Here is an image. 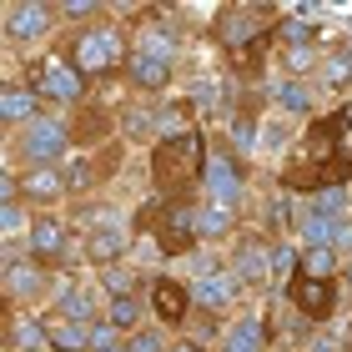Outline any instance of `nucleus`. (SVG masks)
<instances>
[{
    "instance_id": "obj_1",
    "label": "nucleus",
    "mask_w": 352,
    "mask_h": 352,
    "mask_svg": "<svg viewBox=\"0 0 352 352\" xmlns=\"http://www.w3.org/2000/svg\"><path fill=\"white\" fill-rule=\"evenodd\" d=\"M176 10L162 6H141L131 10V60H126L121 81L146 101H166L182 71V30L171 25Z\"/></svg>"
},
{
    "instance_id": "obj_2",
    "label": "nucleus",
    "mask_w": 352,
    "mask_h": 352,
    "mask_svg": "<svg viewBox=\"0 0 352 352\" xmlns=\"http://www.w3.org/2000/svg\"><path fill=\"white\" fill-rule=\"evenodd\" d=\"M212 131L197 126L186 136H171V141H156L146 151V182H151V197H166V201H201V176L206 162H212Z\"/></svg>"
},
{
    "instance_id": "obj_3",
    "label": "nucleus",
    "mask_w": 352,
    "mask_h": 352,
    "mask_svg": "<svg viewBox=\"0 0 352 352\" xmlns=\"http://www.w3.org/2000/svg\"><path fill=\"white\" fill-rule=\"evenodd\" d=\"M56 45H60V56H66L91 86L121 81V76H126V60H131V21H116V10H111L106 21H96V25L60 30Z\"/></svg>"
},
{
    "instance_id": "obj_4",
    "label": "nucleus",
    "mask_w": 352,
    "mask_h": 352,
    "mask_svg": "<svg viewBox=\"0 0 352 352\" xmlns=\"http://www.w3.org/2000/svg\"><path fill=\"white\" fill-rule=\"evenodd\" d=\"M76 156L71 146V116H60V111H45V116H36L25 126V131L6 136V166H66Z\"/></svg>"
},
{
    "instance_id": "obj_5",
    "label": "nucleus",
    "mask_w": 352,
    "mask_h": 352,
    "mask_svg": "<svg viewBox=\"0 0 352 352\" xmlns=\"http://www.w3.org/2000/svg\"><path fill=\"white\" fill-rule=\"evenodd\" d=\"M0 36H6V51L21 56H45L60 41V10L56 0H6L0 6Z\"/></svg>"
},
{
    "instance_id": "obj_6",
    "label": "nucleus",
    "mask_w": 352,
    "mask_h": 352,
    "mask_svg": "<svg viewBox=\"0 0 352 352\" xmlns=\"http://www.w3.org/2000/svg\"><path fill=\"white\" fill-rule=\"evenodd\" d=\"M277 25H282V10L277 6L227 0V6H217V15H212V41L236 60V56H247V51H257L262 41H272V36H277Z\"/></svg>"
},
{
    "instance_id": "obj_7",
    "label": "nucleus",
    "mask_w": 352,
    "mask_h": 352,
    "mask_svg": "<svg viewBox=\"0 0 352 352\" xmlns=\"http://www.w3.org/2000/svg\"><path fill=\"white\" fill-rule=\"evenodd\" d=\"M21 76L41 91L45 111H60V116H71L76 106H86V101H91V81L71 66L66 56H60V45H51V51L36 56V60H25V71H21Z\"/></svg>"
},
{
    "instance_id": "obj_8",
    "label": "nucleus",
    "mask_w": 352,
    "mask_h": 352,
    "mask_svg": "<svg viewBox=\"0 0 352 352\" xmlns=\"http://www.w3.org/2000/svg\"><path fill=\"white\" fill-rule=\"evenodd\" d=\"M56 267L36 262L30 252H6V267H0V297H6V312H45L56 297Z\"/></svg>"
},
{
    "instance_id": "obj_9",
    "label": "nucleus",
    "mask_w": 352,
    "mask_h": 352,
    "mask_svg": "<svg viewBox=\"0 0 352 352\" xmlns=\"http://www.w3.org/2000/svg\"><path fill=\"white\" fill-rule=\"evenodd\" d=\"M201 201L236 206V212L252 206V166L227 141H212V162H206V176H201Z\"/></svg>"
},
{
    "instance_id": "obj_10",
    "label": "nucleus",
    "mask_w": 352,
    "mask_h": 352,
    "mask_svg": "<svg viewBox=\"0 0 352 352\" xmlns=\"http://www.w3.org/2000/svg\"><path fill=\"white\" fill-rule=\"evenodd\" d=\"M126 141H111V146L101 151H76L66 166V186H71V201H91V197H101V191L116 182V176L126 171Z\"/></svg>"
},
{
    "instance_id": "obj_11",
    "label": "nucleus",
    "mask_w": 352,
    "mask_h": 352,
    "mask_svg": "<svg viewBox=\"0 0 352 352\" xmlns=\"http://www.w3.org/2000/svg\"><path fill=\"white\" fill-rule=\"evenodd\" d=\"M227 267L236 272V282H242L252 297L267 302L272 292H277V282H272V236L262 227H252V221H247V232L227 247Z\"/></svg>"
},
{
    "instance_id": "obj_12",
    "label": "nucleus",
    "mask_w": 352,
    "mask_h": 352,
    "mask_svg": "<svg viewBox=\"0 0 352 352\" xmlns=\"http://www.w3.org/2000/svg\"><path fill=\"white\" fill-rule=\"evenodd\" d=\"M322 51H327V45H317V25L312 21H302V15H282V25H277V71L282 76L312 81Z\"/></svg>"
},
{
    "instance_id": "obj_13",
    "label": "nucleus",
    "mask_w": 352,
    "mask_h": 352,
    "mask_svg": "<svg viewBox=\"0 0 352 352\" xmlns=\"http://www.w3.org/2000/svg\"><path fill=\"white\" fill-rule=\"evenodd\" d=\"M21 252H30L36 262L56 267V272H66L71 252H81V242H76V227H71V212H36V221H30V236H25Z\"/></svg>"
},
{
    "instance_id": "obj_14",
    "label": "nucleus",
    "mask_w": 352,
    "mask_h": 352,
    "mask_svg": "<svg viewBox=\"0 0 352 352\" xmlns=\"http://www.w3.org/2000/svg\"><path fill=\"white\" fill-rule=\"evenodd\" d=\"M186 287H191V307H197L201 317H217V322H232L242 307H252V292L236 282L232 267H217L212 277H197Z\"/></svg>"
},
{
    "instance_id": "obj_15",
    "label": "nucleus",
    "mask_w": 352,
    "mask_h": 352,
    "mask_svg": "<svg viewBox=\"0 0 352 352\" xmlns=\"http://www.w3.org/2000/svg\"><path fill=\"white\" fill-rule=\"evenodd\" d=\"M146 307H151V322H162L166 332H182L191 327V317H197V307H191V287L186 277H176V272H156L151 287H146Z\"/></svg>"
},
{
    "instance_id": "obj_16",
    "label": "nucleus",
    "mask_w": 352,
    "mask_h": 352,
    "mask_svg": "<svg viewBox=\"0 0 352 352\" xmlns=\"http://www.w3.org/2000/svg\"><path fill=\"white\" fill-rule=\"evenodd\" d=\"M317 91L312 81H297V76H282V71H272L267 76V116H287V121H297V126H307L317 121Z\"/></svg>"
},
{
    "instance_id": "obj_17",
    "label": "nucleus",
    "mask_w": 352,
    "mask_h": 352,
    "mask_svg": "<svg viewBox=\"0 0 352 352\" xmlns=\"http://www.w3.org/2000/svg\"><path fill=\"white\" fill-rule=\"evenodd\" d=\"M111 141H121V111L116 106L86 101V106L71 111V146L76 151H101Z\"/></svg>"
},
{
    "instance_id": "obj_18",
    "label": "nucleus",
    "mask_w": 352,
    "mask_h": 352,
    "mask_svg": "<svg viewBox=\"0 0 352 352\" xmlns=\"http://www.w3.org/2000/svg\"><path fill=\"white\" fill-rule=\"evenodd\" d=\"M287 302H292L312 327H332V322H338V307H342V282L297 277L292 287H287Z\"/></svg>"
},
{
    "instance_id": "obj_19",
    "label": "nucleus",
    "mask_w": 352,
    "mask_h": 352,
    "mask_svg": "<svg viewBox=\"0 0 352 352\" xmlns=\"http://www.w3.org/2000/svg\"><path fill=\"white\" fill-rule=\"evenodd\" d=\"M21 201L30 212H66L71 206V186L60 166H30L21 171Z\"/></svg>"
},
{
    "instance_id": "obj_20",
    "label": "nucleus",
    "mask_w": 352,
    "mask_h": 352,
    "mask_svg": "<svg viewBox=\"0 0 352 352\" xmlns=\"http://www.w3.org/2000/svg\"><path fill=\"white\" fill-rule=\"evenodd\" d=\"M36 116H45V101H41V91L25 81L21 71L6 76V86H0V126H6V136L15 131H25Z\"/></svg>"
},
{
    "instance_id": "obj_21",
    "label": "nucleus",
    "mask_w": 352,
    "mask_h": 352,
    "mask_svg": "<svg viewBox=\"0 0 352 352\" xmlns=\"http://www.w3.org/2000/svg\"><path fill=\"white\" fill-rule=\"evenodd\" d=\"M262 312H267V327H272V347L277 352H297V347H307V338H312V322L302 317L292 302H287V292H272L267 302H262Z\"/></svg>"
},
{
    "instance_id": "obj_22",
    "label": "nucleus",
    "mask_w": 352,
    "mask_h": 352,
    "mask_svg": "<svg viewBox=\"0 0 352 352\" xmlns=\"http://www.w3.org/2000/svg\"><path fill=\"white\" fill-rule=\"evenodd\" d=\"M136 227H111V232H91L81 236V262L91 272H106V267H121V262H131L136 257Z\"/></svg>"
},
{
    "instance_id": "obj_23",
    "label": "nucleus",
    "mask_w": 352,
    "mask_h": 352,
    "mask_svg": "<svg viewBox=\"0 0 352 352\" xmlns=\"http://www.w3.org/2000/svg\"><path fill=\"white\" fill-rule=\"evenodd\" d=\"M217 352H277L272 347V327H267V312L252 302V307H242L232 317L227 327H221V342Z\"/></svg>"
},
{
    "instance_id": "obj_24",
    "label": "nucleus",
    "mask_w": 352,
    "mask_h": 352,
    "mask_svg": "<svg viewBox=\"0 0 352 352\" xmlns=\"http://www.w3.org/2000/svg\"><path fill=\"white\" fill-rule=\"evenodd\" d=\"M242 232H247V212H236V206H217V201H197V236H201V247L227 252Z\"/></svg>"
},
{
    "instance_id": "obj_25",
    "label": "nucleus",
    "mask_w": 352,
    "mask_h": 352,
    "mask_svg": "<svg viewBox=\"0 0 352 352\" xmlns=\"http://www.w3.org/2000/svg\"><path fill=\"white\" fill-rule=\"evenodd\" d=\"M71 227L76 236H91V232H111V227H131V217L116 206V197H91V201H71Z\"/></svg>"
},
{
    "instance_id": "obj_26",
    "label": "nucleus",
    "mask_w": 352,
    "mask_h": 352,
    "mask_svg": "<svg viewBox=\"0 0 352 352\" xmlns=\"http://www.w3.org/2000/svg\"><path fill=\"white\" fill-rule=\"evenodd\" d=\"M312 86L322 91V96H347V91H352V41L327 45V51H322V60H317Z\"/></svg>"
},
{
    "instance_id": "obj_27",
    "label": "nucleus",
    "mask_w": 352,
    "mask_h": 352,
    "mask_svg": "<svg viewBox=\"0 0 352 352\" xmlns=\"http://www.w3.org/2000/svg\"><path fill=\"white\" fill-rule=\"evenodd\" d=\"M6 347H15V352H51L45 312H6Z\"/></svg>"
},
{
    "instance_id": "obj_28",
    "label": "nucleus",
    "mask_w": 352,
    "mask_h": 352,
    "mask_svg": "<svg viewBox=\"0 0 352 352\" xmlns=\"http://www.w3.org/2000/svg\"><path fill=\"white\" fill-rule=\"evenodd\" d=\"M151 277H156V272H141L136 262H121V267L96 272V287L106 292V302H116V297H146Z\"/></svg>"
},
{
    "instance_id": "obj_29",
    "label": "nucleus",
    "mask_w": 352,
    "mask_h": 352,
    "mask_svg": "<svg viewBox=\"0 0 352 352\" xmlns=\"http://www.w3.org/2000/svg\"><path fill=\"white\" fill-rule=\"evenodd\" d=\"M121 141L126 146H141V151H151L156 141V101H131V106H121Z\"/></svg>"
},
{
    "instance_id": "obj_30",
    "label": "nucleus",
    "mask_w": 352,
    "mask_h": 352,
    "mask_svg": "<svg viewBox=\"0 0 352 352\" xmlns=\"http://www.w3.org/2000/svg\"><path fill=\"white\" fill-rule=\"evenodd\" d=\"M262 121L267 116H242V111H236V116H227V136L221 141H227L242 162H252V156L262 151Z\"/></svg>"
},
{
    "instance_id": "obj_31",
    "label": "nucleus",
    "mask_w": 352,
    "mask_h": 352,
    "mask_svg": "<svg viewBox=\"0 0 352 352\" xmlns=\"http://www.w3.org/2000/svg\"><path fill=\"white\" fill-rule=\"evenodd\" d=\"M106 322L121 332V338H131V332H141L151 322V307H146V297H116V302H106Z\"/></svg>"
},
{
    "instance_id": "obj_32",
    "label": "nucleus",
    "mask_w": 352,
    "mask_h": 352,
    "mask_svg": "<svg viewBox=\"0 0 352 352\" xmlns=\"http://www.w3.org/2000/svg\"><path fill=\"white\" fill-rule=\"evenodd\" d=\"M45 327H51V352H91V322L45 312Z\"/></svg>"
},
{
    "instance_id": "obj_33",
    "label": "nucleus",
    "mask_w": 352,
    "mask_h": 352,
    "mask_svg": "<svg viewBox=\"0 0 352 352\" xmlns=\"http://www.w3.org/2000/svg\"><path fill=\"white\" fill-rule=\"evenodd\" d=\"M342 252L338 247H302V277L317 282H342Z\"/></svg>"
},
{
    "instance_id": "obj_34",
    "label": "nucleus",
    "mask_w": 352,
    "mask_h": 352,
    "mask_svg": "<svg viewBox=\"0 0 352 352\" xmlns=\"http://www.w3.org/2000/svg\"><path fill=\"white\" fill-rule=\"evenodd\" d=\"M171 342H176V332H166L162 322H146L141 332L126 338V352H171Z\"/></svg>"
},
{
    "instance_id": "obj_35",
    "label": "nucleus",
    "mask_w": 352,
    "mask_h": 352,
    "mask_svg": "<svg viewBox=\"0 0 352 352\" xmlns=\"http://www.w3.org/2000/svg\"><path fill=\"white\" fill-rule=\"evenodd\" d=\"M302 352H347V342H342V327H338V322H332V327H317Z\"/></svg>"
},
{
    "instance_id": "obj_36",
    "label": "nucleus",
    "mask_w": 352,
    "mask_h": 352,
    "mask_svg": "<svg viewBox=\"0 0 352 352\" xmlns=\"http://www.w3.org/2000/svg\"><path fill=\"white\" fill-rule=\"evenodd\" d=\"M121 342L126 338L106 322V317H101V322H91V352H111V347H121Z\"/></svg>"
},
{
    "instance_id": "obj_37",
    "label": "nucleus",
    "mask_w": 352,
    "mask_h": 352,
    "mask_svg": "<svg viewBox=\"0 0 352 352\" xmlns=\"http://www.w3.org/2000/svg\"><path fill=\"white\" fill-rule=\"evenodd\" d=\"M171 352H206V347H197L191 338H176V342H171Z\"/></svg>"
},
{
    "instance_id": "obj_38",
    "label": "nucleus",
    "mask_w": 352,
    "mask_h": 352,
    "mask_svg": "<svg viewBox=\"0 0 352 352\" xmlns=\"http://www.w3.org/2000/svg\"><path fill=\"white\" fill-rule=\"evenodd\" d=\"M342 292H352V257L342 262Z\"/></svg>"
},
{
    "instance_id": "obj_39",
    "label": "nucleus",
    "mask_w": 352,
    "mask_h": 352,
    "mask_svg": "<svg viewBox=\"0 0 352 352\" xmlns=\"http://www.w3.org/2000/svg\"><path fill=\"white\" fill-rule=\"evenodd\" d=\"M297 352H302V347H297Z\"/></svg>"
}]
</instances>
